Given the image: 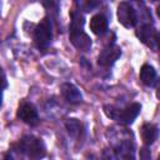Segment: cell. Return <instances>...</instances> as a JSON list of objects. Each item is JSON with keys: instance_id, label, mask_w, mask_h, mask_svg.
Wrapping results in <instances>:
<instances>
[{"instance_id": "52a82bcc", "label": "cell", "mask_w": 160, "mask_h": 160, "mask_svg": "<svg viewBox=\"0 0 160 160\" xmlns=\"http://www.w3.org/2000/svg\"><path fill=\"white\" fill-rule=\"evenodd\" d=\"M121 56V48L116 44H109L105 46L98 56V64L102 68H110Z\"/></svg>"}, {"instance_id": "5b68a950", "label": "cell", "mask_w": 160, "mask_h": 160, "mask_svg": "<svg viewBox=\"0 0 160 160\" xmlns=\"http://www.w3.org/2000/svg\"><path fill=\"white\" fill-rule=\"evenodd\" d=\"M135 34L142 44L149 46L152 51H158V49H159V34H158V30L151 24H145V25L140 26Z\"/></svg>"}, {"instance_id": "3957f363", "label": "cell", "mask_w": 160, "mask_h": 160, "mask_svg": "<svg viewBox=\"0 0 160 160\" xmlns=\"http://www.w3.org/2000/svg\"><path fill=\"white\" fill-rule=\"evenodd\" d=\"M140 111H141V105L139 102H132L124 109H118L112 105L104 106V112L106 114L108 118H110L118 122L126 124V125L131 124L138 118Z\"/></svg>"}, {"instance_id": "2e32d148", "label": "cell", "mask_w": 160, "mask_h": 160, "mask_svg": "<svg viewBox=\"0 0 160 160\" xmlns=\"http://www.w3.org/2000/svg\"><path fill=\"white\" fill-rule=\"evenodd\" d=\"M139 154H140V160H151V151L148 146H142Z\"/></svg>"}, {"instance_id": "277c9868", "label": "cell", "mask_w": 160, "mask_h": 160, "mask_svg": "<svg viewBox=\"0 0 160 160\" xmlns=\"http://www.w3.org/2000/svg\"><path fill=\"white\" fill-rule=\"evenodd\" d=\"M52 41V22L49 16H45L34 30V42L38 49L44 50Z\"/></svg>"}, {"instance_id": "9a60e30c", "label": "cell", "mask_w": 160, "mask_h": 160, "mask_svg": "<svg viewBox=\"0 0 160 160\" xmlns=\"http://www.w3.org/2000/svg\"><path fill=\"white\" fill-rule=\"evenodd\" d=\"M8 86V80H6V75L4 72V70L0 68V105H1V92L2 90Z\"/></svg>"}, {"instance_id": "e0dca14e", "label": "cell", "mask_w": 160, "mask_h": 160, "mask_svg": "<svg viewBox=\"0 0 160 160\" xmlns=\"http://www.w3.org/2000/svg\"><path fill=\"white\" fill-rule=\"evenodd\" d=\"M100 160H115L114 152L110 149H104L100 155Z\"/></svg>"}, {"instance_id": "7c38bea8", "label": "cell", "mask_w": 160, "mask_h": 160, "mask_svg": "<svg viewBox=\"0 0 160 160\" xmlns=\"http://www.w3.org/2000/svg\"><path fill=\"white\" fill-rule=\"evenodd\" d=\"M140 80L144 85L146 86H154L158 81V74L156 70L154 69V66L149 65V64H144L140 69Z\"/></svg>"}, {"instance_id": "4fadbf2b", "label": "cell", "mask_w": 160, "mask_h": 160, "mask_svg": "<svg viewBox=\"0 0 160 160\" xmlns=\"http://www.w3.org/2000/svg\"><path fill=\"white\" fill-rule=\"evenodd\" d=\"M90 30L95 35H102L108 30V19L104 14H96L90 19Z\"/></svg>"}, {"instance_id": "9c48e42d", "label": "cell", "mask_w": 160, "mask_h": 160, "mask_svg": "<svg viewBox=\"0 0 160 160\" xmlns=\"http://www.w3.org/2000/svg\"><path fill=\"white\" fill-rule=\"evenodd\" d=\"M115 160H135L134 142L130 139H122L114 148Z\"/></svg>"}, {"instance_id": "8fae6325", "label": "cell", "mask_w": 160, "mask_h": 160, "mask_svg": "<svg viewBox=\"0 0 160 160\" xmlns=\"http://www.w3.org/2000/svg\"><path fill=\"white\" fill-rule=\"evenodd\" d=\"M140 135H141V139H142L145 145H151V144L155 142V140L159 136V129H158V126L155 124L146 122V124H144L141 126Z\"/></svg>"}, {"instance_id": "30bf717a", "label": "cell", "mask_w": 160, "mask_h": 160, "mask_svg": "<svg viewBox=\"0 0 160 160\" xmlns=\"http://www.w3.org/2000/svg\"><path fill=\"white\" fill-rule=\"evenodd\" d=\"M60 92L62 98L69 101L70 104H79L82 101V94L81 91L71 82H64L60 86Z\"/></svg>"}, {"instance_id": "ba28073f", "label": "cell", "mask_w": 160, "mask_h": 160, "mask_svg": "<svg viewBox=\"0 0 160 160\" xmlns=\"http://www.w3.org/2000/svg\"><path fill=\"white\" fill-rule=\"evenodd\" d=\"M16 116L25 124L30 126H35L39 124V114L36 108L31 102H21L18 108Z\"/></svg>"}, {"instance_id": "5bb4252c", "label": "cell", "mask_w": 160, "mask_h": 160, "mask_svg": "<svg viewBox=\"0 0 160 160\" xmlns=\"http://www.w3.org/2000/svg\"><path fill=\"white\" fill-rule=\"evenodd\" d=\"M65 128L68 130V134L72 139L79 140L82 136V134H84V126H82V124L78 119H69L65 122Z\"/></svg>"}, {"instance_id": "7a4b0ae2", "label": "cell", "mask_w": 160, "mask_h": 160, "mask_svg": "<svg viewBox=\"0 0 160 160\" xmlns=\"http://www.w3.org/2000/svg\"><path fill=\"white\" fill-rule=\"evenodd\" d=\"M15 152L26 160H41L46 155V148L41 139L34 135L22 136L16 145H14Z\"/></svg>"}, {"instance_id": "ac0fdd59", "label": "cell", "mask_w": 160, "mask_h": 160, "mask_svg": "<svg viewBox=\"0 0 160 160\" xmlns=\"http://www.w3.org/2000/svg\"><path fill=\"white\" fill-rule=\"evenodd\" d=\"M85 160H99L95 155H92V154H90V155H88L86 158H85Z\"/></svg>"}, {"instance_id": "8992f818", "label": "cell", "mask_w": 160, "mask_h": 160, "mask_svg": "<svg viewBox=\"0 0 160 160\" xmlns=\"http://www.w3.org/2000/svg\"><path fill=\"white\" fill-rule=\"evenodd\" d=\"M116 15H118V20L119 22L130 29V28H134L138 22V15H136V11L135 9L132 8V5L130 2H126V1H122L118 5V11H116Z\"/></svg>"}, {"instance_id": "6da1fadb", "label": "cell", "mask_w": 160, "mask_h": 160, "mask_svg": "<svg viewBox=\"0 0 160 160\" xmlns=\"http://www.w3.org/2000/svg\"><path fill=\"white\" fill-rule=\"evenodd\" d=\"M70 16H71L70 28H69L70 41L76 49L82 50V51H88L91 48V39L84 31L85 19H84L82 14L78 10H72Z\"/></svg>"}]
</instances>
